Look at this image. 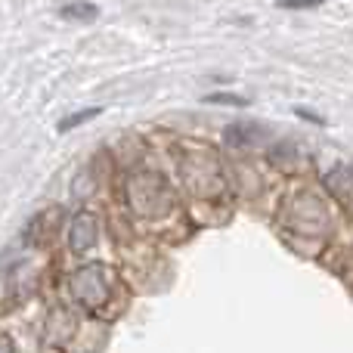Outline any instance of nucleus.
<instances>
[{
  "instance_id": "39448f33",
  "label": "nucleus",
  "mask_w": 353,
  "mask_h": 353,
  "mask_svg": "<svg viewBox=\"0 0 353 353\" xmlns=\"http://www.w3.org/2000/svg\"><path fill=\"white\" fill-rule=\"evenodd\" d=\"M99 105H93V109H81V112H74V115H68V118H62V124H59V130H72V128H78V124H84L87 118H97L99 115Z\"/></svg>"
},
{
  "instance_id": "423d86ee",
  "label": "nucleus",
  "mask_w": 353,
  "mask_h": 353,
  "mask_svg": "<svg viewBox=\"0 0 353 353\" xmlns=\"http://www.w3.org/2000/svg\"><path fill=\"white\" fill-rule=\"evenodd\" d=\"M208 103H220V105H248V99L242 97H232V93H211V97H205Z\"/></svg>"
},
{
  "instance_id": "6e6552de",
  "label": "nucleus",
  "mask_w": 353,
  "mask_h": 353,
  "mask_svg": "<svg viewBox=\"0 0 353 353\" xmlns=\"http://www.w3.org/2000/svg\"><path fill=\"white\" fill-rule=\"evenodd\" d=\"M0 353H12V347H10V341H6V338H0Z\"/></svg>"
},
{
  "instance_id": "f257e3e1",
  "label": "nucleus",
  "mask_w": 353,
  "mask_h": 353,
  "mask_svg": "<svg viewBox=\"0 0 353 353\" xmlns=\"http://www.w3.org/2000/svg\"><path fill=\"white\" fill-rule=\"evenodd\" d=\"M68 285H72L74 298L84 307H90V310H97V307H103L105 301H109V276H105V270L99 267V263L74 270Z\"/></svg>"
},
{
  "instance_id": "0eeeda50",
  "label": "nucleus",
  "mask_w": 353,
  "mask_h": 353,
  "mask_svg": "<svg viewBox=\"0 0 353 353\" xmlns=\"http://www.w3.org/2000/svg\"><path fill=\"white\" fill-rule=\"evenodd\" d=\"M298 115H301V118H307V121H313V124H325L323 118H319V115H313V112H307V109H298Z\"/></svg>"
},
{
  "instance_id": "20e7f679",
  "label": "nucleus",
  "mask_w": 353,
  "mask_h": 353,
  "mask_svg": "<svg viewBox=\"0 0 353 353\" xmlns=\"http://www.w3.org/2000/svg\"><path fill=\"white\" fill-rule=\"evenodd\" d=\"M97 12L99 10L93 3H65V6H59V16H65V19H84V22H90Z\"/></svg>"
},
{
  "instance_id": "7ed1b4c3",
  "label": "nucleus",
  "mask_w": 353,
  "mask_h": 353,
  "mask_svg": "<svg viewBox=\"0 0 353 353\" xmlns=\"http://www.w3.org/2000/svg\"><path fill=\"white\" fill-rule=\"evenodd\" d=\"M68 245H72V251H87L97 245V217L87 211L74 214L72 220V230H68Z\"/></svg>"
},
{
  "instance_id": "f03ea898",
  "label": "nucleus",
  "mask_w": 353,
  "mask_h": 353,
  "mask_svg": "<svg viewBox=\"0 0 353 353\" xmlns=\"http://www.w3.org/2000/svg\"><path fill=\"white\" fill-rule=\"evenodd\" d=\"M223 140H226V146L251 149V146H261V143L267 140V130L254 121H236L223 130Z\"/></svg>"
}]
</instances>
